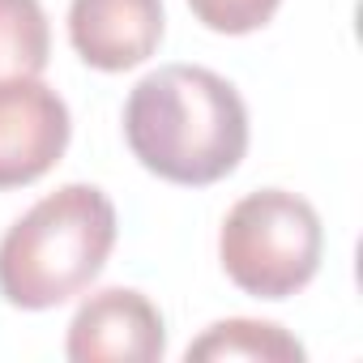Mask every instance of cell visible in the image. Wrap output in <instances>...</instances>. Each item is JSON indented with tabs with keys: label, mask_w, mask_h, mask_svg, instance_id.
<instances>
[{
	"label": "cell",
	"mask_w": 363,
	"mask_h": 363,
	"mask_svg": "<svg viewBox=\"0 0 363 363\" xmlns=\"http://www.w3.org/2000/svg\"><path fill=\"white\" fill-rule=\"evenodd\" d=\"M189 363H235V359H248V363H303V346L274 320H218L210 325L189 350H184Z\"/></svg>",
	"instance_id": "obj_7"
},
{
	"label": "cell",
	"mask_w": 363,
	"mask_h": 363,
	"mask_svg": "<svg viewBox=\"0 0 363 363\" xmlns=\"http://www.w3.org/2000/svg\"><path fill=\"white\" fill-rule=\"evenodd\" d=\"M52 56V26L39 0H0V82L39 77Z\"/></svg>",
	"instance_id": "obj_8"
},
{
	"label": "cell",
	"mask_w": 363,
	"mask_h": 363,
	"mask_svg": "<svg viewBox=\"0 0 363 363\" xmlns=\"http://www.w3.org/2000/svg\"><path fill=\"white\" fill-rule=\"evenodd\" d=\"M162 0H73L69 43L99 73L145 65L162 43Z\"/></svg>",
	"instance_id": "obj_6"
},
{
	"label": "cell",
	"mask_w": 363,
	"mask_h": 363,
	"mask_svg": "<svg viewBox=\"0 0 363 363\" xmlns=\"http://www.w3.org/2000/svg\"><path fill=\"white\" fill-rule=\"evenodd\" d=\"M116 248V206L94 184H65L0 240V295L22 312L77 299Z\"/></svg>",
	"instance_id": "obj_2"
},
{
	"label": "cell",
	"mask_w": 363,
	"mask_h": 363,
	"mask_svg": "<svg viewBox=\"0 0 363 363\" xmlns=\"http://www.w3.org/2000/svg\"><path fill=\"white\" fill-rule=\"evenodd\" d=\"M282 0H189L193 18L214 35H252L269 26Z\"/></svg>",
	"instance_id": "obj_9"
},
{
	"label": "cell",
	"mask_w": 363,
	"mask_h": 363,
	"mask_svg": "<svg viewBox=\"0 0 363 363\" xmlns=\"http://www.w3.org/2000/svg\"><path fill=\"white\" fill-rule=\"evenodd\" d=\"M320 252V214L312 210V201L286 189H261L240 197L218 235V261L227 278L252 299L299 295L316 278Z\"/></svg>",
	"instance_id": "obj_3"
},
{
	"label": "cell",
	"mask_w": 363,
	"mask_h": 363,
	"mask_svg": "<svg viewBox=\"0 0 363 363\" xmlns=\"http://www.w3.org/2000/svg\"><path fill=\"white\" fill-rule=\"evenodd\" d=\"M124 141L150 175L179 189H206L227 179L248 154V107L214 69L162 65L133 86Z\"/></svg>",
	"instance_id": "obj_1"
},
{
	"label": "cell",
	"mask_w": 363,
	"mask_h": 363,
	"mask_svg": "<svg viewBox=\"0 0 363 363\" xmlns=\"http://www.w3.org/2000/svg\"><path fill=\"white\" fill-rule=\"evenodd\" d=\"M65 354L73 363H154L167 354L162 312L141 291L107 286L77 308Z\"/></svg>",
	"instance_id": "obj_5"
},
{
	"label": "cell",
	"mask_w": 363,
	"mask_h": 363,
	"mask_svg": "<svg viewBox=\"0 0 363 363\" xmlns=\"http://www.w3.org/2000/svg\"><path fill=\"white\" fill-rule=\"evenodd\" d=\"M69 107L48 82H0V193L43 179L69 150Z\"/></svg>",
	"instance_id": "obj_4"
}]
</instances>
